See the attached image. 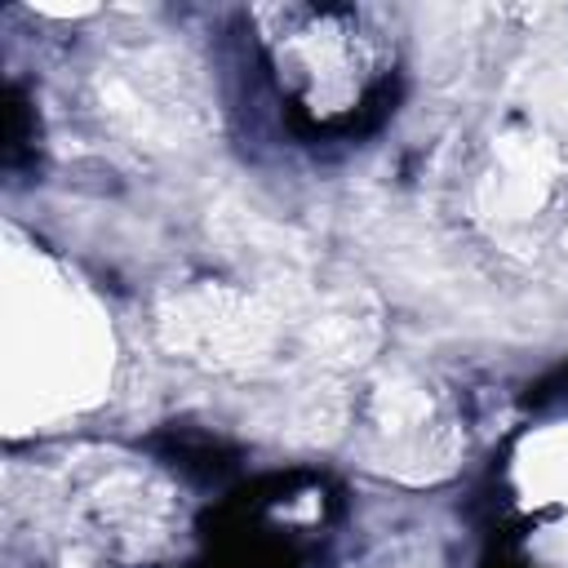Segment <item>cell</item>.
<instances>
[{
  "mask_svg": "<svg viewBox=\"0 0 568 568\" xmlns=\"http://www.w3.org/2000/svg\"><path fill=\"white\" fill-rule=\"evenodd\" d=\"M271 22L262 31L271 75L280 98L293 102V115L315 133H351L359 129L382 89L390 49L382 36L364 27L351 9H266Z\"/></svg>",
  "mask_w": 568,
  "mask_h": 568,
  "instance_id": "1",
  "label": "cell"
}]
</instances>
